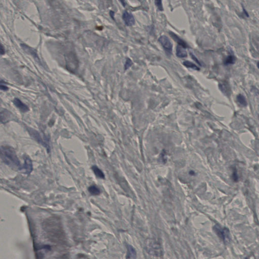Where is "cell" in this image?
Masks as SVG:
<instances>
[{
	"label": "cell",
	"instance_id": "83f0119b",
	"mask_svg": "<svg viewBox=\"0 0 259 259\" xmlns=\"http://www.w3.org/2000/svg\"><path fill=\"white\" fill-rule=\"evenodd\" d=\"M189 174H190V175H194V174H195V173H194L193 171H191L189 172Z\"/></svg>",
	"mask_w": 259,
	"mask_h": 259
},
{
	"label": "cell",
	"instance_id": "d4e9b609",
	"mask_svg": "<svg viewBox=\"0 0 259 259\" xmlns=\"http://www.w3.org/2000/svg\"><path fill=\"white\" fill-rule=\"evenodd\" d=\"M190 54H191V56H192V59H193L196 62H197V64L200 65V62H199V61L197 60V58L195 57V56H194V55H193L192 53H190Z\"/></svg>",
	"mask_w": 259,
	"mask_h": 259
},
{
	"label": "cell",
	"instance_id": "3957f363",
	"mask_svg": "<svg viewBox=\"0 0 259 259\" xmlns=\"http://www.w3.org/2000/svg\"><path fill=\"white\" fill-rule=\"evenodd\" d=\"M146 248L147 252L153 256L159 257L163 255L161 246L154 240H148L147 243H146Z\"/></svg>",
	"mask_w": 259,
	"mask_h": 259
},
{
	"label": "cell",
	"instance_id": "7c38bea8",
	"mask_svg": "<svg viewBox=\"0 0 259 259\" xmlns=\"http://www.w3.org/2000/svg\"><path fill=\"white\" fill-rule=\"evenodd\" d=\"M169 34L170 35L171 37L178 43V45L179 46H181L182 47H183L184 48H188L189 46L187 45V43L183 41V40L181 39V38H179L177 35H176L175 33H174L173 32H170L169 33Z\"/></svg>",
	"mask_w": 259,
	"mask_h": 259
},
{
	"label": "cell",
	"instance_id": "9a60e30c",
	"mask_svg": "<svg viewBox=\"0 0 259 259\" xmlns=\"http://www.w3.org/2000/svg\"><path fill=\"white\" fill-rule=\"evenodd\" d=\"M92 169L94 173L95 174V175L97 177L100 178V179H104L105 178V175H104L103 172L99 168H98L96 166H93L92 167Z\"/></svg>",
	"mask_w": 259,
	"mask_h": 259
},
{
	"label": "cell",
	"instance_id": "7402d4cb",
	"mask_svg": "<svg viewBox=\"0 0 259 259\" xmlns=\"http://www.w3.org/2000/svg\"><path fill=\"white\" fill-rule=\"evenodd\" d=\"M0 90L6 91H7L8 90V88L7 86H5V85L0 84Z\"/></svg>",
	"mask_w": 259,
	"mask_h": 259
},
{
	"label": "cell",
	"instance_id": "52a82bcc",
	"mask_svg": "<svg viewBox=\"0 0 259 259\" xmlns=\"http://www.w3.org/2000/svg\"><path fill=\"white\" fill-rule=\"evenodd\" d=\"M14 116L9 110L4 109L0 112V122L5 124L14 119Z\"/></svg>",
	"mask_w": 259,
	"mask_h": 259
},
{
	"label": "cell",
	"instance_id": "30bf717a",
	"mask_svg": "<svg viewBox=\"0 0 259 259\" xmlns=\"http://www.w3.org/2000/svg\"><path fill=\"white\" fill-rule=\"evenodd\" d=\"M22 170L25 171V173L27 174H29L32 172L33 170V164L32 161L29 157H25L24 165L21 167V170Z\"/></svg>",
	"mask_w": 259,
	"mask_h": 259
},
{
	"label": "cell",
	"instance_id": "ffe728a7",
	"mask_svg": "<svg viewBox=\"0 0 259 259\" xmlns=\"http://www.w3.org/2000/svg\"><path fill=\"white\" fill-rule=\"evenodd\" d=\"M155 6H157V9L160 11H163V3H162V0H155L154 1Z\"/></svg>",
	"mask_w": 259,
	"mask_h": 259
},
{
	"label": "cell",
	"instance_id": "603a6c76",
	"mask_svg": "<svg viewBox=\"0 0 259 259\" xmlns=\"http://www.w3.org/2000/svg\"><path fill=\"white\" fill-rule=\"evenodd\" d=\"M165 156H166V153L164 154V152H162L161 154V161H163L164 163H166L167 161V158Z\"/></svg>",
	"mask_w": 259,
	"mask_h": 259
},
{
	"label": "cell",
	"instance_id": "ba28073f",
	"mask_svg": "<svg viewBox=\"0 0 259 259\" xmlns=\"http://www.w3.org/2000/svg\"><path fill=\"white\" fill-rule=\"evenodd\" d=\"M123 19L126 25L128 26H134L135 23V20L133 15L128 11H125L123 14Z\"/></svg>",
	"mask_w": 259,
	"mask_h": 259
},
{
	"label": "cell",
	"instance_id": "d6986e66",
	"mask_svg": "<svg viewBox=\"0 0 259 259\" xmlns=\"http://www.w3.org/2000/svg\"><path fill=\"white\" fill-rule=\"evenodd\" d=\"M183 65L184 66L187 68H190L192 69L195 70V71H199L200 69L199 67H197L195 64H193L192 62L189 61H185L183 62Z\"/></svg>",
	"mask_w": 259,
	"mask_h": 259
},
{
	"label": "cell",
	"instance_id": "8992f818",
	"mask_svg": "<svg viewBox=\"0 0 259 259\" xmlns=\"http://www.w3.org/2000/svg\"><path fill=\"white\" fill-rule=\"evenodd\" d=\"M29 131L30 133V135L32 136V137H33V138L35 139L36 141L43 145L44 147H46L47 149H49V146L48 144L42 138L40 134L38 132V131L30 128L29 129Z\"/></svg>",
	"mask_w": 259,
	"mask_h": 259
},
{
	"label": "cell",
	"instance_id": "4fadbf2b",
	"mask_svg": "<svg viewBox=\"0 0 259 259\" xmlns=\"http://www.w3.org/2000/svg\"><path fill=\"white\" fill-rule=\"evenodd\" d=\"M176 55L179 58L187 57V52L183 47L181 46H177L176 48Z\"/></svg>",
	"mask_w": 259,
	"mask_h": 259
},
{
	"label": "cell",
	"instance_id": "4316f807",
	"mask_svg": "<svg viewBox=\"0 0 259 259\" xmlns=\"http://www.w3.org/2000/svg\"><path fill=\"white\" fill-rule=\"evenodd\" d=\"M110 15L111 17H112L113 20H115V18H114V16H115V12H113V11H110Z\"/></svg>",
	"mask_w": 259,
	"mask_h": 259
},
{
	"label": "cell",
	"instance_id": "5b68a950",
	"mask_svg": "<svg viewBox=\"0 0 259 259\" xmlns=\"http://www.w3.org/2000/svg\"><path fill=\"white\" fill-rule=\"evenodd\" d=\"M158 42L163 46L167 54L171 55L173 51V44L167 36L163 35L158 39Z\"/></svg>",
	"mask_w": 259,
	"mask_h": 259
},
{
	"label": "cell",
	"instance_id": "e0dca14e",
	"mask_svg": "<svg viewBox=\"0 0 259 259\" xmlns=\"http://www.w3.org/2000/svg\"><path fill=\"white\" fill-rule=\"evenodd\" d=\"M237 99L238 103L240 105H241V106L245 107L247 105V101L246 100V97L242 94H239V95H237Z\"/></svg>",
	"mask_w": 259,
	"mask_h": 259
},
{
	"label": "cell",
	"instance_id": "277c9868",
	"mask_svg": "<svg viewBox=\"0 0 259 259\" xmlns=\"http://www.w3.org/2000/svg\"><path fill=\"white\" fill-rule=\"evenodd\" d=\"M214 230L216 233L221 239L224 243H229L231 240L230 233L228 228L221 227L219 225L214 226Z\"/></svg>",
	"mask_w": 259,
	"mask_h": 259
},
{
	"label": "cell",
	"instance_id": "44dd1931",
	"mask_svg": "<svg viewBox=\"0 0 259 259\" xmlns=\"http://www.w3.org/2000/svg\"><path fill=\"white\" fill-rule=\"evenodd\" d=\"M5 54V49L4 47L2 44L0 43V55H3Z\"/></svg>",
	"mask_w": 259,
	"mask_h": 259
},
{
	"label": "cell",
	"instance_id": "8fae6325",
	"mask_svg": "<svg viewBox=\"0 0 259 259\" xmlns=\"http://www.w3.org/2000/svg\"><path fill=\"white\" fill-rule=\"evenodd\" d=\"M21 46L22 47V48L24 50V51L28 53L29 54L31 55L32 56H33V58L35 59H36L38 61L39 60V58L38 57L36 51L34 49L29 47V46L26 45V44H21Z\"/></svg>",
	"mask_w": 259,
	"mask_h": 259
},
{
	"label": "cell",
	"instance_id": "2e32d148",
	"mask_svg": "<svg viewBox=\"0 0 259 259\" xmlns=\"http://www.w3.org/2000/svg\"><path fill=\"white\" fill-rule=\"evenodd\" d=\"M88 191L90 193L93 195H98L101 192L100 189L97 186L94 185L90 186L88 188Z\"/></svg>",
	"mask_w": 259,
	"mask_h": 259
},
{
	"label": "cell",
	"instance_id": "6da1fadb",
	"mask_svg": "<svg viewBox=\"0 0 259 259\" xmlns=\"http://www.w3.org/2000/svg\"><path fill=\"white\" fill-rule=\"evenodd\" d=\"M43 227L50 241L58 244L66 243V237L60 220L57 217L47 219L43 222Z\"/></svg>",
	"mask_w": 259,
	"mask_h": 259
},
{
	"label": "cell",
	"instance_id": "9c48e42d",
	"mask_svg": "<svg viewBox=\"0 0 259 259\" xmlns=\"http://www.w3.org/2000/svg\"><path fill=\"white\" fill-rule=\"evenodd\" d=\"M13 103L15 106L18 108L21 112H26L29 110V108L26 104L23 103L18 98H15L14 99Z\"/></svg>",
	"mask_w": 259,
	"mask_h": 259
},
{
	"label": "cell",
	"instance_id": "484cf974",
	"mask_svg": "<svg viewBox=\"0 0 259 259\" xmlns=\"http://www.w3.org/2000/svg\"><path fill=\"white\" fill-rule=\"evenodd\" d=\"M119 1L121 2V4L123 6H124V7L127 5V2H126V0H119Z\"/></svg>",
	"mask_w": 259,
	"mask_h": 259
},
{
	"label": "cell",
	"instance_id": "5bb4252c",
	"mask_svg": "<svg viewBox=\"0 0 259 259\" xmlns=\"http://www.w3.org/2000/svg\"><path fill=\"white\" fill-rule=\"evenodd\" d=\"M127 249H128V253H127V258H128V259L136 258V250L134 247H133L132 246L129 245L127 247Z\"/></svg>",
	"mask_w": 259,
	"mask_h": 259
},
{
	"label": "cell",
	"instance_id": "ac0fdd59",
	"mask_svg": "<svg viewBox=\"0 0 259 259\" xmlns=\"http://www.w3.org/2000/svg\"><path fill=\"white\" fill-rule=\"evenodd\" d=\"M235 60L236 59H235V56L232 54L229 55V56H228L225 60V65H228L233 64L235 63Z\"/></svg>",
	"mask_w": 259,
	"mask_h": 259
},
{
	"label": "cell",
	"instance_id": "cb8c5ba5",
	"mask_svg": "<svg viewBox=\"0 0 259 259\" xmlns=\"http://www.w3.org/2000/svg\"><path fill=\"white\" fill-rule=\"evenodd\" d=\"M233 176V179H234V180L237 181V179H238V177H237V171H234Z\"/></svg>",
	"mask_w": 259,
	"mask_h": 259
},
{
	"label": "cell",
	"instance_id": "7a4b0ae2",
	"mask_svg": "<svg viewBox=\"0 0 259 259\" xmlns=\"http://www.w3.org/2000/svg\"><path fill=\"white\" fill-rule=\"evenodd\" d=\"M0 158L9 167L21 170V166L15 150L9 146L0 147Z\"/></svg>",
	"mask_w": 259,
	"mask_h": 259
}]
</instances>
